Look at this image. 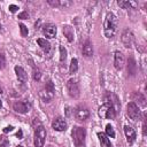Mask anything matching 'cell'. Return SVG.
I'll list each match as a JSON object with an SVG mask.
<instances>
[{
	"label": "cell",
	"mask_w": 147,
	"mask_h": 147,
	"mask_svg": "<svg viewBox=\"0 0 147 147\" xmlns=\"http://www.w3.org/2000/svg\"><path fill=\"white\" fill-rule=\"evenodd\" d=\"M124 61H125L124 54L121 51H116L114 53V67L117 70H121L124 67Z\"/></svg>",
	"instance_id": "obj_11"
},
{
	"label": "cell",
	"mask_w": 147,
	"mask_h": 147,
	"mask_svg": "<svg viewBox=\"0 0 147 147\" xmlns=\"http://www.w3.org/2000/svg\"><path fill=\"white\" fill-rule=\"evenodd\" d=\"M106 136L107 137H111V138H115V131H114V127L110 125V124H107L106 125Z\"/></svg>",
	"instance_id": "obj_24"
},
{
	"label": "cell",
	"mask_w": 147,
	"mask_h": 147,
	"mask_svg": "<svg viewBox=\"0 0 147 147\" xmlns=\"http://www.w3.org/2000/svg\"><path fill=\"white\" fill-rule=\"evenodd\" d=\"M136 68H137V65H136L134 60L130 59L129 60V64H127V71L130 72V75H134L136 74Z\"/></svg>",
	"instance_id": "obj_21"
},
{
	"label": "cell",
	"mask_w": 147,
	"mask_h": 147,
	"mask_svg": "<svg viewBox=\"0 0 147 147\" xmlns=\"http://www.w3.org/2000/svg\"><path fill=\"white\" fill-rule=\"evenodd\" d=\"M67 90H68L69 95L71 98H74V99H77L79 96V94H80L79 85H78V83H77V80L75 78H71V79H69L67 82Z\"/></svg>",
	"instance_id": "obj_6"
},
{
	"label": "cell",
	"mask_w": 147,
	"mask_h": 147,
	"mask_svg": "<svg viewBox=\"0 0 147 147\" xmlns=\"http://www.w3.org/2000/svg\"><path fill=\"white\" fill-rule=\"evenodd\" d=\"M37 42H38V45L40 46V48H41L45 53H48V52H49V49H51V44H49L46 39L39 38V39H37Z\"/></svg>",
	"instance_id": "obj_18"
},
{
	"label": "cell",
	"mask_w": 147,
	"mask_h": 147,
	"mask_svg": "<svg viewBox=\"0 0 147 147\" xmlns=\"http://www.w3.org/2000/svg\"><path fill=\"white\" fill-rule=\"evenodd\" d=\"M63 33H64V36L67 37V39H68L69 41H72V40H74L75 33H74V29H72L71 26H69V25L63 26Z\"/></svg>",
	"instance_id": "obj_19"
},
{
	"label": "cell",
	"mask_w": 147,
	"mask_h": 147,
	"mask_svg": "<svg viewBox=\"0 0 147 147\" xmlns=\"http://www.w3.org/2000/svg\"><path fill=\"white\" fill-rule=\"evenodd\" d=\"M18 18H29V14L26 11H23V13L18 14Z\"/></svg>",
	"instance_id": "obj_30"
},
{
	"label": "cell",
	"mask_w": 147,
	"mask_h": 147,
	"mask_svg": "<svg viewBox=\"0 0 147 147\" xmlns=\"http://www.w3.org/2000/svg\"><path fill=\"white\" fill-rule=\"evenodd\" d=\"M20 31H21V34H22V37H26L28 36V33H29V31H28V28L24 25V24H20Z\"/></svg>",
	"instance_id": "obj_27"
},
{
	"label": "cell",
	"mask_w": 147,
	"mask_h": 147,
	"mask_svg": "<svg viewBox=\"0 0 147 147\" xmlns=\"http://www.w3.org/2000/svg\"><path fill=\"white\" fill-rule=\"evenodd\" d=\"M99 116L102 117V118H107V119H114L115 116H116V108L109 103V102H106L105 105H102L100 108H99Z\"/></svg>",
	"instance_id": "obj_5"
},
{
	"label": "cell",
	"mask_w": 147,
	"mask_h": 147,
	"mask_svg": "<svg viewBox=\"0 0 147 147\" xmlns=\"http://www.w3.org/2000/svg\"><path fill=\"white\" fill-rule=\"evenodd\" d=\"M17 137H20V138L22 137V131H21V130H20L18 132H17Z\"/></svg>",
	"instance_id": "obj_34"
},
{
	"label": "cell",
	"mask_w": 147,
	"mask_h": 147,
	"mask_svg": "<svg viewBox=\"0 0 147 147\" xmlns=\"http://www.w3.org/2000/svg\"><path fill=\"white\" fill-rule=\"evenodd\" d=\"M47 147H54V146H52V145H48V146H47Z\"/></svg>",
	"instance_id": "obj_38"
},
{
	"label": "cell",
	"mask_w": 147,
	"mask_h": 147,
	"mask_svg": "<svg viewBox=\"0 0 147 147\" xmlns=\"http://www.w3.org/2000/svg\"><path fill=\"white\" fill-rule=\"evenodd\" d=\"M75 116H76V118L78 121L84 122L90 117V111L85 106H78L75 109Z\"/></svg>",
	"instance_id": "obj_9"
},
{
	"label": "cell",
	"mask_w": 147,
	"mask_h": 147,
	"mask_svg": "<svg viewBox=\"0 0 147 147\" xmlns=\"http://www.w3.org/2000/svg\"><path fill=\"white\" fill-rule=\"evenodd\" d=\"M83 55L86 57H91L93 55V46L90 40H86L83 45Z\"/></svg>",
	"instance_id": "obj_16"
},
{
	"label": "cell",
	"mask_w": 147,
	"mask_h": 147,
	"mask_svg": "<svg viewBox=\"0 0 147 147\" xmlns=\"http://www.w3.org/2000/svg\"><path fill=\"white\" fill-rule=\"evenodd\" d=\"M117 31V17L113 13H108L103 23V32L108 39H111Z\"/></svg>",
	"instance_id": "obj_1"
},
{
	"label": "cell",
	"mask_w": 147,
	"mask_h": 147,
	"mask_svg": "<svg viewBox=\"0 0 147 147\" xmlns=\"http://www.w3.org/2000/svg\"><path fill=\"white\" fill-rule=\"evenodd\" d=\"M54 94H55L54 84L51 80H48L40 91V98L42 99L44 102H51L54 98Z\"/></svg>",
	"instance_id": "obj_4"
},
{
	"label": "cell",
	"mask_w": 147,
	"mask_h": 147,
	"mask_svg": "<svg viewBox=\"0 0 147 147\" xmlns=\"http://www.w3.org/2000/svg\"><path fill=\"white\" fill-rule=\"evenodd\" d=\"M98 138H99V141H100V144H101V147H113V146H111V142H110V140H109V138H108L105 133L99 132V133H98Z\"/></svg>",
	"instance_id": "obj_17"
},
{
	"label": "cell",
	"mask_w": 147,
	"mask_h": 147,
	"mask_svg": "<svg viewBox=\"0 0 147 147\" xmlns=\"http://www.w3.org/2000/svg\"><path fill=\"white\" fill-rule=\"evenodd\" d=\"M1 28H2V26H1V23H0V30H1Z\"/></svg>",
	"instance_id": "obj_39"
},
{
	"label": "cell",
	"mask_w": 147,
	"mask_h": 147,
	"mask_svg": "<svg viewBox=\"0 0 147 147\" xmlns=\"http://www.w3.org/2000/svg\"><path fill=\"white\" fill-rule=\"evenodd\" d=\"M72 140L76 147H85L86 140V131L82 126H75L72 129Z\"/></svg>",
	"instance_id": "obj_3"
},
{
	"label": "cell",
	"mask_w": 147,
	"mask_h": 147,
	"mask_svg": "<svg viewBox=\"0 0 147 147\" xmlns=\"http://www.w3.org/2000/svg\"><path fill=\"white\" fill-rule=\"evenodd\" d=\"M124 133H125V137H126V140L129 144H132L136 140V131L131 126L125 125L124 126Z\"/></svg>",
	"instance_id": "obj_15"
},
{
	"label": "cell",
	"mask_w": 147,
	"mask_h": 147,
	"mask_svg": "<svg viewBox=\"0 0 147 147\" xmlns=\"http://www.w3.org/2000/svg\"><path fill=\"white\" fill-rule=\"evenodd\" d=\"M15 72H16L17 79H18L21 83H26V82H28V74H26V71H25L22 67L16 65V67H15Z\"/></svg>",
	"instance_id": "obj_14"
},
{
	"label": "cell",
	"mask_w": 147,
	"mask_h": 147,
	"mask_svg": "<svg viewBox=\"0 0 147 147\" xmlns=\"http://www.w3.org/2000/svg\"><path fill=\"white\" fill-rule=\"evenodd\" d=\"M57 3H59V7H62V8L70 7L72 5V2L69 0H57Z\"/></svg>",
	"instance_id": "obj_26"
},
{
	"label": "cell",
	"mask_w": 147,
	"mask_h": 147,
	"mask_svg": "<svg viewBox=\"0 0 147 147\" xmlns=\"http://www.w3.org/2000/svg\"><path fill=\"white\" fill-rule=\"evenodd\" d=\"M67 59V49L63 46H60V61L63 62Z\"/></svg>",
	"instance_id": "obj_25"
},
{
	"label": "cell",
	"mask_w": 147,
	"mask_h": 147,
	"mask_svg": "<svg viewBox=\"0 0 147 147\" xmlns=\"http://www.w3.org/2000/svg\"><path fill=\"white\" fill-rule=\"evenodd\" d=\"M67 122L63 117H56L53 119L52 122V127L55 130V131H65L67 130Z\"/></svg>",
	"instance_id": "obj_10"
},
{
	"label": "cell",
	"mask_w": 147,
	"mask_h": 147,
	"mask_svg": "<svg viewBox=\"0 0 147 147\" xmlns=\"http://www.w3.org/2000/svg\"><path fill=\"white\" fill-rule=\"evenodd\" d=\"M117 3H118L119 7H122L124 9H129L130 7H136L137 6V3L133 2V1H118Z\"/></svg>",
	"instance_id": "obj_20"
},
{
	"label": "cell",
	"mask_w": 147,
	"mask_h": 147,
	"mask_svg": "<svg viewBox=\"0 0 147 147\" xmlns=\"http://www.w3.org/2000/svg\"><path fill=\"white\" fill-rule=\"evenodd\" d=\"M5 65H6V57L3 54H0V69L5 68Z\"/></svg>",
	"instance_id": "obj_29"
},
{
	"label": "cell",
	"mask_w": 147,
	"mask_h": 147,
	"mask_svg": "<svg viewBox=\"0 0 147 147\" xmlns=\"http://www.w3.org/2000/svg\"><path fill=\"white\" fill-rule=\"evenodd\" d=\"M17 9H18V7H17L16 5H9V10H10L11 13H15Z\"/></svg>",
	"instance_id": "obj_31"
},
{
	"label": "cell",
	"mask_w": 147,
	"mask_h": 147,
	"mask_svg": "<svg viewBox=\"0 0 147 147\" xmlns=\"http://www.w3.org/2000/svg\"><path fill=\"white\" fill-rule=\"evenodd\" d=\"M13 108H14V110H15L16 113H18V114H25V113H28V111L30 110L31 105H30V102L26 101V100H24V101H16V102H14Z\"/></svg>",
	"instance_id": "obj_8"
},
{
	"label": "cell",
	"mask_w": 147,
	"mask_h": 147,
	"mask_svg": "<svg viewBox=\"0 0 147 147\" xmlns=\"http://www.w3.org/2000/svg\"><path fill=\"white\" fill-rule=\"evenodd\" d=\"M121 40H122V42L124 44L125 47L130 48L132 46V44H133V34H132V32L130 30H127V29L124 30V32L122 33Z\"/></svg>",
	"instance_id": "obj_12"
},
{
	"label": "cell",
	"mask_w": 147,
	"mask_h": 147,
	"mask_svg": "<svg viewBox=\"0 0 147 147\" xmlns=\"http://www.w3.org/2000/svg\"><path fill=\"white\" fill-rule=\"evenodd\" d=\"M40 77H41L40 71H39L38 69L33 68V79H34V80H39V79H40Z\"/></svg>",
	"instance_id": "obj_28"
},
{
	"label": "cell",
	"mask_w": 147,
	"mask_h": 147,
	"mask_svg": "<svg viewBox=\"0 0 147 147\" xmlns=\"http://www.w3.org/2000/svg\"><path fill=\"white\" fill-rule=\"evenodd\" d=\"M11 130H13V126H7V127H5L3 132H10Z\"/></svg>",
	"instance_id": "obj_33"
},
{
	"label": "cell",
	"mask_w": 147,
	"mask_h": 147,
	"mask_svg": "<svg viewBox=\"0 0 147 147\" xmlns=\"http://www.w3.org/2000/svg\"><path fill=\"white\" fill-rule=\"evenodd\" d=\"M126 110H127V115L132 121H139L140 119V109L139 107L136 105V102H129L126 106Z\"/></svg>",
	"instance_id": "obj_7"
},
{
	"label": "cell",
	"mask_w": 147,
	"mask_h": 147,
	"mask_svg": "<svg viewBox=\"0 0 147 147\" xmlns=\"http://www.w3.org/2000/svg\"><path fill=\"white\" fill-rule=\"evenodd\" d=\"M33 124H34V146L44 147L46 140V130L38 119H36Z\"/></svg>",
	"instance_id": "obj_2"
},
{
	"label": "cell",
	"mask_w": 147,
	"mask_h": 147,
	"mask_svg": "<svg viewBox=\"0 0 147 147\" xmlns=\"http://www.w3.org/2000/svg\"><path fill=\"white\" fill-rule=\"evenodd\" d=\"M2 107V101H1V99H0V108Z\"/></svg>",
	"instance_id": "obj_36"
},
{
	"label": "cell",
	"mask_w": 147,
	"mask_h": 147,
	"mask_svg": "<svg viewBox=\"0 0 147 147\" xmlns=\"http://www.w3.org/2000/svg\"><path fill=\"white\" fill-rule=\"evenodd\" d=\"M16 147H24L23 145H18V146H16Z\"/></svg>",
	"instance_id": "obj_37"
},
{
	"label": "cell",
	"mask_w": 147,
	"mask_h": 147,
	"mask_svg": "<svg viewBox=\"0 0 147 147\" xmlns=\"http://www.w3.org/2000/svg\"><path fill=\"white\" fill-rule=\"evenodd\" d=\"M8 146V141L6 139H2V141L0 142V147H7Z\"/></svg>",
	"instance_id": "obj_32"
},
{
	"label": "cell",
	"mask_w": 147,
	"mask_h": 147,
	"mask_svg": "<svg viewBox=\"0 0 147 147\" xmlns=\"http://www.w3.org/2000/svg\"><path fill=\"white\" fill-rule=\"evenodd\" d=\"M42 33L45 34L46 38H54L56 34V26L54 24H45L42 28Z\"/></svg>",
	"instance_id": "obj_13"
},
{
	"label": "cell",
	"mask_w": 147,
	"mask_h": 147,
	"mask_svg": "<svg viewBox=\"0 0 147 147\" xmlns=\"http://www.w3.org/2000/svg\"><path fill=\"white\" fill-rule=\"evenodd\" d=\"M77 70H78V61H77V59H72L70 62L69 71H70V74H75Z\"/></svg>",
	"instance_id": "obj_22"
},
{
	"label": "cell",
	"mask_w": 147,
	"mask_h": 147,
	"mask_svg": "<svg viewBox=\"0 0 147 147\" xmlns=\"http://www.w3.org/2000/svg\"><path fill=\"white\" fill-rule=\"evenodd\" d=\"M134 98H137V100H138V103L140 105V106H145L146 105V99H145V96L140 93V92H137V93H134Z\"/></svg>",
	"instance_id": "obj_23"
},
{
	"label": "cell",
	"mask_w": 147,
	"mask_h": 147,
	"mask_svg": "<svg viewBox=\"0 0 147 147\" xmlns=\"http://www.w3.org/2000/svg\"><path fill=\"white\" fill-rule=\"evenodd\" d=\"M2 91H3V90H2V87H1V84H0V93H2Z\"/></svg>",
	"instance_id": "obj_35"
}]
</instances>
